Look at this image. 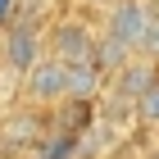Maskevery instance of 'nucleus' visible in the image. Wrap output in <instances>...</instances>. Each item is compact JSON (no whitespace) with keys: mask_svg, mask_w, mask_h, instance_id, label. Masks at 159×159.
<instances>
[{"mask_svg":"<svg viewBox=\"0 0 159 159\" xmlns=\"http://www.w3.org/2000/svg\"><path fill=\"white\" fill-rule=\"evenodd\" d=\"M37 59H46V37L37 23H5L0 37V68L14 77H23Z\"/></svg>","mask_w":159,"mask_h":159,"instance_id":"nucleus-1","label":"nucleus"},{"mask_svg":"<svg viewBox=\"0 0 159 159\" xmlns=\"http://www.w3.org/2000/svg\"><path fill=\"white\" fill-rule=\"evenodd\" d=\"M23 96L32 100V109H55L64 96H68V64L46 55L23 73Z\"/></svg>","mask_w":159,"mask_h":159,"instance_id":"nucleus-2","label":"nucleus"},{"mask_svg":"<svg viewBox=\"0 0 159 159\" xmlns=\"http://www.w3.org/2000/svg\"><path fill=\"white\" fill-rule=\"evenodd\" d=\"M46 55H55L64 64H96V32L82 18H59L46 37Z\"/></svg>","mask_w":159,"mask_h":159,"instance_id":"nucleus-3","label":"nucleus"},{"mask_svg":"<svg viewBox=\"0 0 159 159\" xmlns=\"http://www.w3.org/2000/svg\"><path fill=\"white\" fill-rule=\"evenodd\" d=\"M150 18H155V9H150V0H114L109 14H105V32H109L114 41H123V46L136 55V46H141V37H146Z\"/></svg>","mask_w":159,"mask_h":159,"instance_id":"nucleus-4","label":"nucleus"},{"mask_svg":"<svg viewBox=\"0 0 159 159\" xmlns=\"http://www.w3.org/2000/svg\"><path fill=\"white\" fill-rule=\"evenodd\" d=\"M159 77V64L150 59H127L118 73H109V96H123V100H136L150 82Z\"/></svg>","mask_w":159,"mask_h":159,"instance_id":"nucleus-5","label":"nucleus"},{"mask_svg":"<svg viewBox=\"0 0 159 159\" xmlns=\"http://www.w3.org/2000/svg\"><path fill=\"white\" fill-rule=\"evenodd\" d=\"M96 123V100H77V96H64L55 105V132H68V136H86Z\"/></svg>","mask_w":159,"mask_h":159,"instance_id":"nucleus-6","label":"nucleus"},{"mask_svg":"<svg viewBox=\"0 0 159 159\" xmlns=\"http://www.w3.org/2000/svg\"><path fill=\"white\" fill-rule=\"evenodd\" d=\"M41 123H46L41 114H9V118L0 123V141H5L9 150H32L41 136H46Z\"/></svg>","mask_w":159,"mask_h":159,"instance_id":"nucleus-7","label":"nucleus"},{"mask_svg":"<svg viewBox=\"0 0 159 159\" xmlns=\"http://www.w3.org/2000/svg\"><path fill=\"white\" fill-rule=\"evenodd\" d=\"M105 86H109V77L100 73L96 64H68V96H77V100H96Z\"/></svg>","mask_w":159,"mask_h":159,"instance_id":"nucleus-8","label":"nucleus"},{"mask_svg":"<svg viewBox=\"0 0 159 159\" xmlns=\"http://www.w3.org/2000/svg\"><path fill=\"white\" fill-rule=\"evenodd\" d=\"M127 59H132V50L123 46V41H114L109 32H100V37H96V68H100L105 77H109V73H118Z\"/></svg>","mask_w":159,"mask_h":159,"instance_id":"nucleus-9","label":"nucleus"},{"mask_svg":"<svg viewBox=\"0 0 159 159\" xmlns=\"http://www.w3.org/2000/svg\"><path fill=\"white\" fill-rule=\"evenodd\" d=\"M77 141H82V136H68V132H55V127H50L32 150H37V159H73L77 155Z\"/></svg>","mask_w":159,"mask_h":159,"instance_id":"nucleus-10","label":"nucleus"},{"mask_svg":"<svg viewBox=\"0 0 159 159\" xmlns=\"http://www.w3.org/2000/svg\"><path fill=\"white\" fill-rule=\"evenodd\" d=\"M132 109H136V123L141 127H159V77L132 100Z\"/></svg>","mask_w":159,"mask_h":159,"instance_id":"nucleus-11","label":"nucleus"},{"mask_svg":"<svg viewBox=\"0 0 159 159\" xmlns=\"http://www.w3.org/2000/svg\"><path fill=\"white\" fill-rule=\"evenodd\" d=\"M136 55H146L150 64H159V14L150 18V27H146V37H141V46H136Z\"/></svg>","mask_w":159,"mask_h":159,"instance_id":"nucleus-12","label":"nucleus"},{"mask_svg":"<svg viewBox=\"0 0 159 159\" xmlns=\"http://www.w3.org/2000/svg\"><path fill=\"white\" fill-rule=\"evenodd\" d=\"M14 9H18V0H0V27L14 23Z\"/></svg>","mask_w":159,"mask_h":159,"instance_id":"nucleus-13","label":"nucleus"},{"mask_svg":"<svg viewBox=\"0 0 159 159\" xmlns=\"http://www.w3.org/2000/svg\"><path fill=\"white\" fill-rule=\"evenodd\" d=\"M82 5H100V0H82Z\"/></svg>","mask_w":159,"mask_h":159,"instance_id":"nucleus-14","label":"nucleus"}]
</instances>
